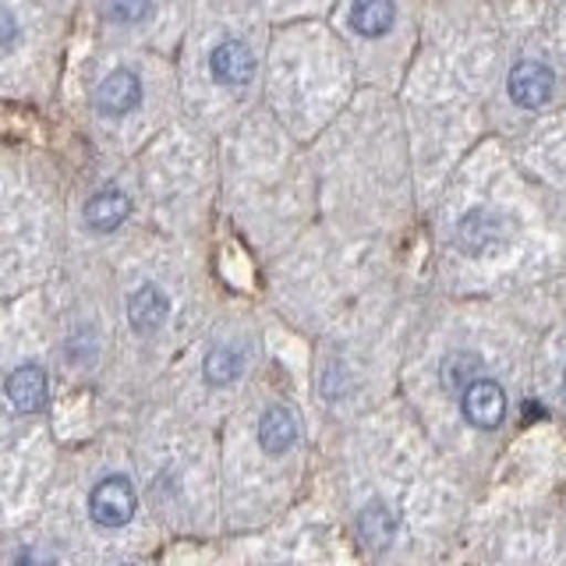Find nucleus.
I'll return each instance as SVG.
<instances>
[{"label":"nucleus","mask_w":566,"mask_h":566,"mask_svg":"<svg viewBox=\"0 0 566 566\" xmlns=\"http://www.w3.org/2000/svg\"><path fill=\"white\" fill-rule=\"evenodd\" d=\"M135 489L128 478H103L88 495V513L99 527H124L135 517Z\"/></svg>","instance_id":"f257e3e1"},{"label":"nucleus","mask_w":566,"mask_h":566,"mask_svg":"<svg viewBox=\"0 0 566 566\" xmlns=\"http://www.w3.org/2000/svg\"><path fill=\"white\" fill-rule=\"evenodd\" d=\"M460 411L474 424V429H500L506 418V394L500 382L478 379L460 389Z\"/></svg>","instance_id":"f03ea898"},{"label":"nucleus","mask_w":566,"mask_h":566,"mask_svg":"<svg viewBox=\"0 0 566 566\" xmlns=\"http://www.w3.org/2000/svg\"><path fill=\"white\" fill-rule=\"evenodd\" d=\"M510 99L524 106V111H535V106H545L556 93V75L538 61H521L510 71Z\"/></svg>","instance_id":"7ed1b4c3"},{"label":"nucleus","mask_w":566,"mask_h":566,"mask_svg":"<svg viewBox=\"0 0 566 566\" xmlns=\"http://www.w3.org/2000/svg\"><path fill=\"white\" fill-rule=\"evenodd\" d=\"M209 67H212V78H217L220 85L241 88L255 75V57L241 40H227V43H220L217 50H212Z\"/></svg>","instance_id":"20e7f679"},{"label":"nucleus","mask_w":566,"mask_h":566,"mask_svg":"<svg viewBox=\"0 0 566 566\" xmlns=\"http://www.w3.org/2000/svg\"><path fill=\"white\" fill-rule=\"evenodd\" d=\"M142 103V82L132 75V71H111L99 88H96V106H99V114L106 117H120V114H132L135 106Z\"/></svg>","instance_id":"39448f33"},{"label":"nucleus","mask_w":566,"mask_h":566,"mask_svg":"<svg viewBox=\"0 0 566 566\" xmlns=\"http://www.w3.org/2000/svg\"><path fill=\"white\" fill-rule=\"evenodd\" d=\"M503 238V220L489 209H471L457 227V244L471 255H485L492 252Z\"/></svg>","instance_id":"423d86ee"},{"label":"nucleus","mask_w":566,"mask_h":566,"mask_svg":"<svg viewBox=\"0 0 566 566\" xmlns=\"http://www.w3.org/2000/svg\"><path fill=\"white\" fill-rule=\"evenodd\" d=\"M4 394H8L14 411L35 415L46 403V376H43V368L18 365L11 376H8V382H4Z\"/></svg>","instance_id":"0eeeda50"},{"label":"nucleus","mask_w":566,"mask_h":566,"mask_svg":"<svg viewBox=\"0 0 566 566\" xmlns=\"http://www.w3.org/2000/svg\"><path fill=\"white\" fill-rule=\"evenodd\" d=\"M128 209H132L128 195L117 188H106L85 202V223L99 230V234H111V230H117L124 220H128Z\"/></svg>","instance_id":"6e6552de"},{"label":"nucleus","mask_w":566,"mask_h":566,"mask_svg":"<svg viewBox=\"0 0 566 566\" xmlns=\"http://www.w3.org/2000/svg\"><path fill=\"white\" fill-rule=\"evenodd\" d=\"M259 442L265 453H287L294 442H297V418L287 411V407H270L259 421Z\"/></svg>","instance_id":"1a4fd4ad"},{"label":"nucleus","mask_w":566,"mask_h":566,"mask_svg":"<svg viewBox=\"0 0 566 566\" xmlns=\"http://www.w3.org/2000/svg\"><path fill=\"white\" fill-rule=\"evenodd\" d=\"M167 312H170V305H167V297H164V291H159V287H142L128 301V318H132V326L138 333L159 329V326L167 323Z\"/></svg>","instance_id":"9d476101"},{"label":"nucleus","mask_w":566,"mask_h":566,"mask_svg":"<svg viewBox=\"0 0 566 566\" xmlns=\"http://www.w3.org/2000/svg\"><path fill=\"white\" fill-rule=\"evenodd\" d=\"M394 18H397V4H394V0H354V8H350V25H354V32L368 35V40H376V35L389 32Z\"/></svg>","instance_id":"9b49d317"},{"label":"nucleus","mask_w":566,"mask_h":566,"mask_svg":"<svg viewBox=\"0 0 566 566\" xmlns=\"http://www.w3.org/2000/svg\"><path fill=\"white\" fill-rule=\"evenodd\" d=\"M238 371H241V350L238 347H212L206 354V382L209 386H227V382H234L238 379Z\"/></svg>","instance_id":"f8f14e48"},{"label":"nucleus","mask_w":566,"mask_h":566,"mask_svg":"<svg viewBox=\"0 0 566 566\" xmlns=\"http://www.w3.org/2000/svg\"><path fill=\"white\" fill-rule=\"evenodd\" d=\"M478 365H482L478 361V354H468V350L450 354V358L442 361V379H447V386H453V389H464L478 371Z\"/></svg>","instance_id":"ddd939ff"},{"label":"nucleus","mask_w":566,"mask_h":566,"mask_svg":"<svg viewBox=\"0 0 566 566\" xmlns=\"http://www.w3.org/2000/svg\"><path fill=\"white\" fill-rule=\"evenodd\" d=\"M361 535L371 542V545H382L394 535V521H389V513L382 506H368L361 513Z\"/></svg>","instance_id":"4468645a"},{"label":"nucleus","mask_w":566,"mask_h":566,"mask_svg":"<svg viewBox=\"0 0 566 566\" xmlns=\"http://www.w3.org/2000/svg\"><path fill=\"white\" fill-rule=\"evenodd\" d=\"M106 11H111L114 22L135 25L149 14V0H106Z\"/></svg>","instance_id":"2eb2a0df"},{"label":"nucleus","mask_w":566,"mask_h":566,"mask_svg":"<svg viewBox=\"0 0 566 566\" xmlns=\"http://www.w3.org/2000/svg\"><path fill=\"white\" fill-rule=\"evenodd\" d=\"M18 40V22H14V14L0 8V46H11Z\"/></svg>","instance_id":"dca6fc26"},{"label":"nucleus","mask_w":566,"mask_h":566,"mask_svg":"<svg viewBox=\"0 0 566 566\" xmlns=\"http://www.w3.org/2000/svg\"><path fill=\"white\" fill-rule=\"evenodd\" d=\"M563 389H566V376H563Z\"/></svg>","instance_id":"f3484780"}]
</instances>
